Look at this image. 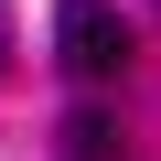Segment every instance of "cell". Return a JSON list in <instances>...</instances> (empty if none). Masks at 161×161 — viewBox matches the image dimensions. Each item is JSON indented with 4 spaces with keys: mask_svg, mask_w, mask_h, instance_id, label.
<instances>
[{
    "mask_svg": "<svg viewBox=\"0 0 161 161\" xmlns=\"http://www.w3.org/2000/svg\"><path fill=\"white\" fill-rule=\"evenodd\" d=\"M64 150H75V161H108V150H118V118H108V108H86V118L64 129Z\"/></svg>",
    "mask_w": 161,
    "mask_h": 161,
    "instance_id": "cell-2",
    "label": "cell"
},
{
    "mask_svg": "<svg viewBox=\"0 0 161 161\" xmlns=\"http://www.w3.org/2000/svg\"><path fill=\"white\" fill-rule=\"evenodd\" d=\"M54 54H64L75 86H118L129 75V22L108 11V0H64L54 11Z\"/></svg>",
    "mask_w": 161,
    "mask_h": 161,
    "instance_id": "cell-1",
    "label": "cell"
}]
</instances>
